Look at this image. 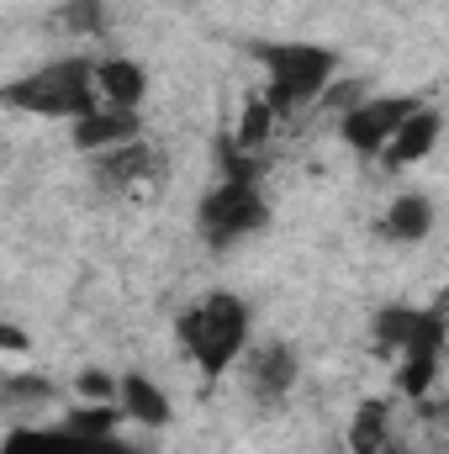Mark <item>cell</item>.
I'll return each mask as SVG.
<instances>
[{
    "label": "cell",
    "mask_w": 449,
    "mask_h": 454,
    "mask_svg": "<svg viewBox=\"0 0 449 454\" xmlns=\"http://www.w3.org/2000/svg\"><path fill=\"white\" fill-rule=\"evenodd\" d=\"M180 343L196 359V370L207 380H217L223 370L238 364V354L248 348V307L238 296H227V291L196 301L191 312H180Z\"/></svg>",
    "instance_id": "obj_1"
},
{
    "label": "cell",
    "mask_w": 449,
    "mask_h": 454,
    "mask_svg": "<svg viewBox=\"0 0 449 454\" xmlns=\"http://www.w3.org/2000/svg\"><path fill=\"white\" fill-rule=\"evenodd\" d=\"M264 69H270V112L286 116L307 101H318L334 85V53L312 48V43H275L264 48Z\"/></svg>",
    "instance_id": "obj_3"
},
{
    "label": "cell",
    "mask_w": 449,
    "mask_h": 454,
    "mask_svg": "<svg viewBox=\"0 0 449 454\" xmlns=\"http://www.w3.org/2000/svg\"><path fill=\"white\" fill-rule=\"evenodd\" d=\"M64 27L96 32V27H101V0H75V5H64Z\"/></svg>",
    "instance_id": "obj_16"
},
{
    "label": "cell",
    "mask_w": 449,
    "mask_h": 454,
    "mask_svg": "<svg viewBox=\"0 0 449 454\" xmlns=\"http://www.w3.org/2000/svg\"><path fill=\"white\" fill-rule=\"evenodd\" d=\"M116 412L143 423V428H164L169 423V402H164V391L148 375H122L116 380Z\"/></svg>",
    "instance_id": "obj_11"
},
{
    "label": "cell",
    "mask_w": 449,
    "mask_h": 454,
    "mask_svg": "<svg viewBox=\"0 0 449 454\" xmlns=\"http://www.w3.org/2000/svg\"><path fill=\"white\" fill-rule=\"evenodd\" d=\"M75 391H80L85 402H112L116 407V375H106V370H85V375L75 380Z\"/></svg>",
    "instance_id": "obj_15"
},
{
    "label": "cell",
    "mask_w": 449,
    "mask_h": 454,
    "mask_svg": "<svg viewBox=\"0 0 449 454\" xmlns=\"http://www.w3.org/2000/svg\"><path fill=\"white\" fill-rule=\"evenodd\" d=\"M349 444H354V454H391L397 450L402 439L391 428V407L386 402H365L354 412V423H349Z\"/></svg>",
    "instance_id": "obj_12"
},
{
    "label": "cell",
    "mask_w": 449,
    "mask_h": 454,
    "mask_svg": "<svg viewBox=\"0 0 449 454\" xmlns=\"http://www.w3.org/2000/svg\"><path fill=\"white\" fill-rule=\"evenodd\" d=\"M264 217H270V207H264V196H259V185H254L248 169H232L223 185L201 201V232H207L212 248H227V243L259 232Z\"/></svg>",
    "instance_id": "obj_4"
},
{
    "label": "cell",
    "mask_w": 449,
    "mask_h": 454,
    "mask_svg": "<svg viewBox=\"0 0 449 454\" xmlns=\"http://www.w3.org/2000/svg\"><path fill=\"white\" fill-rule=\"evenodd\" d=\"M69 132H75V148L80 153H96L101 159V153H112L122 143H138L143 121H138V112H106V106H96V112L75 116Z\"/></svg>",
    "instance_id": "obj_8"
},
{
    "label": "cell",
    "mask_w": 449,
    "mask_h": 454,
    "mask_svg": "<svg viewBox=\"0 0 449 454\" xmlns=\"http://www.w3.org/2000/svg\"><path fill=\"white\" fill-rule=\"evenodd\" d=\"M143 96H148L143 64H132V59H106V64H96V101H101L106 112H138Z\"/></svg>",
    "instance_id": "obj_9"
},
{
    "label": "cell",
    "mask_w": 449,
    "mask_h": 454,
    "mask_svg": "<svg viewBox=\"0 0 449 454\" xmlns=\"http://www.w3.org/2000/svg\"><path fill=\"white\" fill-rule=\"evenodd\" d=\"M0 454H132L122 439H85L75 428H59V434H16Z\"/></svg>",
    "instance_id": "obj_10"
},
{
    "label": "cell",
    "mask_w": 449,
    "mask_h": 454,
    "mask_svg": "<svg viewBox=\"0 0 449 454\" xmlns=\"http://www.w3.org/2000/svg\"><path fill=\"white\" fill-rule=\"evenodd\" d=\"M381 227H386V238H397V243H423L429 227H434V201L418 196V191H407V196L391 201V212H386Z\"/></svg>",
    "instance_id": "obj_13"
},
{
    "label": "cell",
    "mask_w": 449,
    "mask_h": 454,
    "mask_svg": "<svg viewBox=\"0 0 449 454\" xmlns=\"http://www.w3.org/2000/svg\"><path fill=\"white\" fill-rule=\"evenodd\" d=\"M5 101L21 106V112L75 121V116H85V112L101 106V101H96V64H85V59H53V64L32 69L27 80H16V85L5 90Z\"/></svg>",
    "instance_id": "obj_2"
},
{
    "label": "cell",
    "mask_w": 449,
    "mask_h": 454,
    "mask_svg": "<svg viewBox=\"0 0 449 454\" xmlns=\"http://www.w3.org/2000/svg\"><path fill=\"white\" fill-rule=\"evenodd\" d=\"M270 121H275L270 101H254V106H248V116H243V127H238V148H259V143L270 137Z\"/></svg>",
    "instance_id": "obj_14"
},
{
    "label": "cell",
    "mask_w": 449,
    "mask_h": 454,
    "mask_svg": "<svg viewBox=\"0 0 449 454\" xmlns=\"http://www.w3.org/2000/svg\"><path fill=\"white\" fill-rule=\"evenodd\" d=\"M418 101H407V96H381V101H354V106H343V143L349 148H359V153H381L386 148V137L397 132V121L413 112Z\"/></svg>",
    "instance_id": "obj_5"
},
{
    "label": "cell",
    "mask_w": 449,
    "mask_h": 454,
    "mask_svg": "<svg viewBox=\"0 0 449 454\" xmlns=\"http://www.w3.org/2000/svg\"><path fill=\"white\" fill-rule=\"evenodd\" d=\"M21 348H27V333H16V328L0 323V354H21Z\"/></svg>",
    "instance_id": "obj_17"
},
{
    "label": "cell",
    "mask_w": 449,
    "mask_h": 454,
    "mask_svg": "<svg viewBox=\"0 0 449 454\" xmlns=\"http://www.w3.org/2000/svg\"><path fill=\"white\" fill-rule=\"evenodd\" d=\"M238 359H243V380H248V391H254L259 402H280V396L296 386V370H302L286 343H264V348H254V354L243 348Z\"/></svg>",
    "instance_id": "obj_7"
},
{
    "label": "cell",
    "mask_w": 449,
    "mask_h": 454,
    "mask_svg": "<svg viewBox=\"0 0 449 454\" xmlns=\"http://www.w3.org/2000/svg\"><path fill=\"white\" fill-rule=\"evenodd\" d=\"M439 132H445V116L434 112V106H413V112L397 121V132L386 137V148H381V164H386V169L423 164V159L439 148Z\"/></svg>",
    "instance_id": "obj_6"
}]
</instances>
